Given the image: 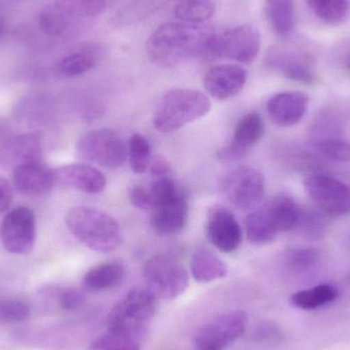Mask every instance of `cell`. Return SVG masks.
Segmentation results:
<instances>
[{"label":"cell","mask_w":350,"mask_h":350,"mask_svg":"<svg viewBox=\"0 0 350 350\" xmlns=\"http://www.w3.org/2000/svg\"><path fill=\"white\" fill-rule=\"evenodd\" d=\"M215 31L203 24L164 23L148 38V57L154 65L163 69H172L195 57L210 59Z\"/></svg>","instance_id":"6da1fadb"},{"label":"cell","mask_w":350,"mask_h":350,"mask_svg":"<svg viewBox=\"0 0 350 350\" xmlns=\"http://www.w3.org/2000/svg\"><path fill=\"white\" fill-rule=\"evenodd\" d=\"M65 222L68 230L80 243L96 252H113L122 243L119 222L102 210L77 206L68 211Z\"/></svg>","instance_id":"7a4b0ae2"},{"label":"cell","mask_w":350,"mask_h":350,"mask_svg":"<svg viewBox=\"0 0 350 350\" xmlns=\"http://www.w3.org/2000/svg\"><path fill=\"white\" fill-rule=\"evenodd\" d=\"M300 212L301 210L289 196H275L249 214L245 224L247 238L254 245L269 244L282 232L296 228Z\"/></svg>","instance_id":"3957f363"},{"label":"cell","mask_w":350,"mask_h":350,"mask_svg":"<svg viewBox=\"0 0 350 350\" xmlns=\"http://www.w3.org/2000/svg\"><path fill=\"white\" fill-rule=\"evenodd\" d=\"M210 110L211 102L203 92L191 88H175L160 100L154 125L160 133H174L205 116Z\"/></svg>","instance_id":"277c9868"},{"label":"cell","mask_w":350,"mask_h":350,"mask_svg":"<svg viewBox=\"0 0 350 350\" xmlns=\"http://www.w3.org/2000/svg\"><path fill=\"white\" fill-rule=\"evenodd\" d=\"M156 301L147 288L131 290L109 314L108 329L139 336L155 314Z\"/></svg>","instance_id":"5b68a950"},{"label":"cell","mask_w":350,"mask_h":350,"mask_svg":"<svg viewBox=\"0 0 350 350\" xmlns=\"http://www.w3.org/2000/svg\"><path fill=\"white\" fill-rule=\"evenodd\" d=\"M77 154L88 163L116 170L129 158V145L112 129H96L79 139Z\"/></svg>","instance_id":"8992f818"},{"label":"cell","mask_w":350,"mask_h":350,"mask_svg":"<svg viewBox=\"0 0 350 350\" xmlns=\"http://www.w3.org/2000/svg\"><path fill=\"white\" fill-rule=\"evenodd\" d=\"M147 289L156 299L172 300L187 290L189 277L187 269L174 257L159 255L147 261L144 267Z\"/></svg>","instance_id":"52a82bcc"},{"label":"cell","mask_w":350,"mask_h":350,"mask_svg":"<svg viewBox=\"0 0 350 350\" xmlns=\"http://www.w3.org/2000/svg\"><path fill=\"white\" fill-rule=\"evenodd\" d=\"M258 31L250 25H240L215 31L211 45V59H228L242 65L253 63L260 51Z\"/></svg>","instance_id":"ba28073f"},{"label":"cell","mask_w":350,"mask_h":350,"mask_svg":"<svg viewBox=\"0 0 350 350\" xmlns=\"http://www.w3.org/2000/svg\"><path fill=\"white\" fill-rule=\"evenodd\" d=\"M224 191L238 209L255 210L265 197V176L255 168L241 166L226 174Z\"/></svg>","instance_id":"9c48e42d"},{"label":"cell","mask_w":350,"mask_h":350,"mask_svg":"<svg viewBox=\"0 0 350 350\" xmlns=\"http://www.w3.org/2000/svg\"><path fill=\"white\" fill-rule=\"evenodd\" d=\"M304 185L324 213L332 216L350 213V187L347 183L328 175L314 174L304 178Z\"/></svg>","instance_id":"30bf717a"},{"label":"cell","mask_w":350,"mask_h":350,"mask_svg":"<svg viewBox=\"0 0 350 350\" xmlns=\"http://www.w3.org/2000/svg\"><path fill=\"white\" fill-rule=\"evenodd\" d=\"M2 245L8 252L16 255L29 254L36 241V218L28 207L18 206L10 210L2 220Z\"/></svg>","instance_id":"8fae6325"},{"label":"cell","mask_w":350,"mask_h":350,"mask_svg":"<svg viewBox=\"0 0 350 350\" xmlns=\"http://www.w3.org/2000/svg\"><path fill=\"white\" fill-rule=\"evenodd\" d=\"M248 317L243 310L228 312L204 326L196 335V350H224L246 330Z\"/></svg>","instance_id":"7c38bea8"},{"label":"cell","mask_w":350,"mask_h":350,"mask_svg":"<svg viewBox=\"0 0 350 350\" xmlns=\"http://www.w3.org/2000/svg\"><path fill=\"white\" fill-rule=\"evenodd\" d=\"M206 232L210 243L221 252H234L242 243V230L236 216L222 205L213 206L208 212Z\"/></svg>","instance_id":"4fadbf2b"},{"label":"cell","mask_w":350,"mask_h":350,"mask_svg":"<svg viewBox=\"0 0 350 350\" xmlns=\"http://www.w3.org/2000/svg\"><path fill=\"white\" fill-rule=\"evenodd\" d=\"M265 121L259 113L252 112L240 119L230 144L218 152L217 157L222 161H237L242 159L257 145L265 135Z\"/></svg>","instance_id":"5bb4252c"},{"label":"cell","mask_w":350,"mask_h":350,"mask_svg":"<svg viewBox=\"0 0 350 350\" xmlns=\"http://www.w3.org/2000/svg\"><path fill=\"white\" fill-rule=\"evenodd\" d=\"M247 78L246 70L238 64L213 66L204 75V88L212 98L228 100L242 92Z\"/></svg>","instance_id":"9a60e30c"},{"label":"cell","mask_w":350,"mask_h":350,"mask_svg":"<svg viewBox=\"0 0 350 350\" xmlns=\"http://www.w3.org/2000/svg\"><path fill=\"white\" fill-rule=\"evenodd\" d=\"M308 105L310 100L304 92H280L267 102V114L278 126L291 127L306 116Z\"/></svg>","instance_id":"2e32d148"},{"label":"cell","mask_w":350,"mask_h":350,"mask_svg":"<svg viewBox=\"0 0 350 350\" xmlns=\"http://www.w3.org/2000/svg\"><path fill=\"white\" fill-rule=\"evenodd\" d=\"M53 170L55 183L70 189L90 195L102 193L106 189V176L88 164H68Z\"/></svg>","instance_id":"e0dca14e"},{"label":"cell","mask_w":350,"mask_h":350,"mask_svg":"<svg viewBox=\"0 0 350 350\" xmlns=\"http://www.w3.org/2000/svg\"><path fill=\"white\" fill-rule=\"evenodd\" d=\"M42 145L40 137L34 133H23L10 137L0 145V165L6 168L18 167L40 162Z\"/></svg>","instance_id":"ac0fdd59"},{"label":"cell","mask_w":350,"mask_h":350,"mask_svg":"<svg viewBox=\"0 0 350 350\" xmlns=\"http://www.w3.org/2000/svg\"><path fill=\"white\" fill-rule=\"evenodd\" d=\"M12 181L16 189L27 196L49 193L55 183L53 170L42 165L40 162L14 168Z\"/></svg>","instance_id":"d6986e66"},{"label":"cell","mask_w":350,"mask_h":350,"mask_svg":"<svg viewBox=\"0 0 350 350\" xmlns=\"http://www.w3.org/2000/svg\"><path fill=\"white\" fill-rule=\"evenodd\" d=\"M152 219L154 230L161 236L178 234L187 224L189 218V204L183 193L158 206L153 210Z\"/></svg>","instance_id":"ffe728a7"},{"label":"cell","mask_w":350,"mask_h":350,"mask_svg":"<svg viewBox=\"0 0 350 350\" xmlns=\"http://www.w3.org/2000/svg\"><path fill=\"white\" fill-rule=\"evenodd\" d=\"M191 271L193 279L202 283H209L228 275V267L224 261L206 248L197 249L193 253Z\"/></svg>","instance_id":"44dd1931"},{"label":"cell","mask_w":350,"mask_h":350,"mask_svg":"<svg viewBox=\"0 0 350 350\" xmlns=\"http://www.w3.org/2000/svg\"><path fill=\"white\" fill-rule=\"evenodd\" d=\"M124 277L125 267L120 261H107L90 269L84 275L83 284L92 291H102L120 285Z\"/></svg>","instance_id":"7402d4cb"},{"label":"cell","mask_w":350,"mask_h":350,"mask_svg":"<svg viewBox=\"0 0 350 350\" xmlns=\"http://www.w3.org/2000/svg\"><path fill=\"white\" fill-rule=\"evenodd\" d=\"M265 12L273 30L287 36L294 27L293 0H265Z\"/></svg>","instance_id":"603a6c76"},{"label":"cell","mask_w":350,"mask_h":350,"mask_svg":"<svg viewBox=\"0 0 350 350\" xmlns=\"http://www.w3.org/2000/svg\"><path fill=\"white\" fill-rule=\"evenodd\" d=\"M338 296L336 288L329 284H322L312 289L304 290L293 294L291 302L301 310H316L325 304L334 301Z\"/></svg>","instance_id":"cb8c5ba5"},{"label":"cell","mask_w":350,"mask_h":350,"mask_svg":"<svg viewBox=\"0 0 350 350\" xmlns=\"http://www.w3.org/2000/svg\"><path fill=\"white\" fill-rule=\"evenodd\" d=\"M215 12L211 0H183L175 8L177 20L185 24L200 25L207 22Z\"/></svg>","instance_id":"d4e9b609"},{"label":"cell","mask_w":350,"mask_h":350,"mask_svg":"<svg viewBox=\"0 0 350 350\" xmlns=\"http://www.w3.org/2000/svg\"><path fill=\"white\" fill-rule=\"evenodd\" d=\"M278 70L282 72L286 77L294 81L310 83L314 78L312 65L308 59L297 55L291 57H278L271 62Z\"/></svg>","instance_id":"484cf974"},{"label":"cell","mask_w":350,"mask_h":350,"mask_svg":"<svg viewBox=\"0 0 350 350\" xmlns=\"http://www.w3.org/2000/svg\"><path fill=\"white\" fill-rule=\"evenodd\" d=\"M98 57L92 51H82L68 55L57 64V72L64 77H77L90 72Z\"/></svg>","instance_id":"4316f807"},{"label":"cell","mask_w":350,"mask_h":350,"mask_svg":"<svg viewBox=\"0 0 350 350\" xmlns=\"http://www.w3.org/2000/svg\"><path fill=\"white\" fill-rule=\"evenodd\" d=\"M139 335L110 330L100 335L90 345L92 350H139Z\"/></svg>","instance_id":"83f0119b"},{"label":"cell","mask_w":350,"mask_h":350,"mask_svg":"<svg viewBox=\"0 0 350 350\" xmlns=\"http://www.w3.org/2000/svg\"><path fill=\"white\" fill-rule=\"evenodd\" d=\"M57 8L70 18H94L104 14L108 0H59Z\"/></svg>","instance_id":"f1b7e54d"},{"label":"cell","mask_w":350,"mask_h":350,"mask_svg":"<svg viewBox=\"0 0 350 350\" xmlns=\"http://www.w3.org/2000/svg\"><path fill=\"white\" fill-rule=\"evenodd\" d=\"M129 159L131 170L142 174L147 172L151 164V147L144 135L135 133L129 144Z\"/></svg>","instance_id":"f546056e"},{"label":"cell","mask_w":350,"mask_h":350,"mask_svg":"<svg viewBox=\"0 0 350 350\" xmlns=\"http://www.w3.org/2000/svg\"><path fill=\"white\" fill-rule=\"evenodd\" d=\"M306 2L314 14L326 22H340L349 10L347 0H306Z\"/></svg>","instance_id":"4dcf8cb0"},{"label":"cell","mask_w":350,"mask_h":350,"mask_svg":"<svg viewBox=\"0 0 350 350\" xmlns=\"http://www.w3.org/2000/svg\"><path fill=\"white\" fill-rule=\"evenodd\" d=\"M71 18L55 5V8H49L40 14L39 26L45 34L59 36L67 30Z\"/></svg>","instance_id":"1f68e13d"},{"label":"cell","mask_w":350,"mask_h":350,"mask_svg":"<svg viewBox=\"0 0 350 350\" xmlns=\"http://www.w3.org/2000/svg\"><path fill=\"white\" fill-rule=\"evenodd\" d=\"M30 314V308L26 302L16 299L0 300V322L21 323L27 320Z\"/></svg>","instance_id":"d6a6232c"},{"label":"cell","mask_w":350,"mask_h":350,"mask_svg":"<svg viewBox=\"0 0 350 350\" xmlns=\"http://www.w3.org/2000/svg\"><path fill=\"white\" fill-rule=\"evenodd\" d=\"M317 149L335 161H350V144L347 142L336 139H322L317 143Z\"/></svg>","instance_id":"836d02e7"},{"label":"cell","mask_w":350,"mask_h":350,"mask_svg":"<svg viewBox=\"0 0 350 350\" xmlns=\"http://www.w3.org/2000/svg\"><path fill=\"white\" fill-rule=\"evenodd\" d=\"M296 228H300L304 234L310 237H320L323 232V220L318 214L300 212L299 220Z\"/></svg>","instance_id":"e575fe53"},{"label":"cell","mask_w":350,"mask_h":350,"mask_svg":"<svg viewBox=\"0 0 350 350\" xmlns=\"http://www.w3.org/2000/svg\"><path fill=\"white\" fill-rule=\"evenodd\" d=\"M319 254L316 250L312 249H300L290 252L289 261L292 267L298 269H306L316 262Z\"/></svg>","instance_id":"d590c367"},{"label":"cell","mask_w":350,"mask_h":350,"mask_svg":"<svg viewBox=\"0 0 350 350\" xmlns=\"http://www.w3.org/2000/svg\"><path fill=\"white\" fill-rule=\"evenodd\" d=\"M129 198L133 206L143 210L153 209V201H152L150 189L141 185H137L131 189Z\"/></svg>","instance_id":"8d00e7d4"},{"label":"cell","mask_w":350,"mask_h":350,"mask_svg":"<svg viewBox=\"0 0 350 350\" xmlns=\"http://www.w3.org/2000/svg\"><path fill=\"white\" fill-rule=\"evenodd\" d=\"M83 295L80 292L73 289L64 290L59 294V304L61 308L65 310H75L83 306Z\"/></svg>","instance_id":"74e56055"},{"label":"cell","mask_w":350,"mask_h":350,"mask_svg":"<svg viewBox=\"0 0 350 350\" xmlns=\"http://www.w3.org/2000/svg\"><path fill=\"white\" fill-rule=\"evenodd\" d=\"M12 189L10 183L3 177L0 176V214L8 211L12 205Z\"/></svg>","instance_id":"f35d334b"},{"label":"cell","mask_w":350,"mask_h":350,"mask_svg":"<svg viewBox=\"0 0 350 350\" xmlns=\"http://www.w3.org/2000/svg\"><path fill=\"white\" fill-rule=\"evenodd\" d=\"M150 172L156 178L168 176L172 172V165L163 157H157L150 164Z\"/></svg>","instance_id":"ab89813d"},{"label":"cell","mask_w":350,"mask_h":350,"mask_svg":"<svg viewBox=\"0 0 350 350\" xmlns=\"http://www.w3.org/2000/svg\"><path fill=\"white\" fill-rule=\"evenodd\" d=\"M4 31V21L3 18H1V16H0V36H1L2 33H3Z\"/></svg>","instance_id":"60d3db41"}]
</instances>
